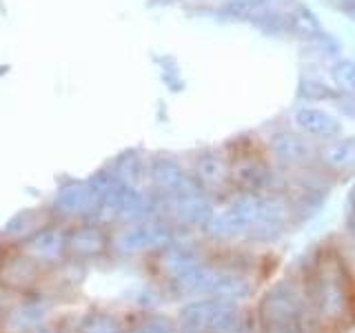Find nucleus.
I'll use <instances>...</instances> for the list:
<instances>
[{
	"label": "nucleus",
	"mask_w": 355,
	"mask_h": 333,
	"mask_svg": "<svg viewBox=\"0 0 355 333\" xmlns=\"http://www.w3.org/2000/svg\"><path fill=\"white\" fill-rule=\"evenodd\" d=\"M269 153L286 169H306L311 164H318V147L293 129L275 131L269 138Z\"/></svg>",
	"instance_id": "f257e3e1"
},
{
	"label": "nucleus",
	"mask_w": 355,
	"mask_h": 333,
	"mask_svg": "<svg viewBox=\"0 0 355 333\" xmlns=\"http://www.w3.org/2000/svg\"><path fill=\"white\" fill-rule=\"evenodd\" d=\"M291 122V129L302 133L309 140H318V142H329L333 138L342 136V122L338 116H333L331 111L320 109V107H309V105H300L291 111L288 116Z\"/></svg>",
	"instance_id": "f03ea898"
},
{
	"label": "nucleus",
	"mask_w": 355,
	"mask_h": 333,
	"mask_svg": "<svg viewBox=\"0 0 355 333\" xmlns=\"http://www.w3.org/2000/svg\"><path fill=\"white\" fill-rule=\"evenodd\" d=\"M318 164L331 173H355V136H338L320 144Z\"/></svg>",
	"instance_id": "7ed1b4c3"
},
{
	"label": "nucleus",
	"mask_w": 355,
	"mask_h": 333,
	"mask_svg": "<svg viewBox=\"0 0 355 333\" xmlns=\"http://www.w3.org/2000/svg\"><path fill=\"white\" fill-rule=\"evenodd\" d=\"M286 29H288V36H293L302 42L313 40L315 36H320V33L324 31L320 25V18L315 16V11L300 3L286 9Z\"/></svg>",
	"instance_id": "20e7f679"
},
{
	"label": "nucleus",
	"mask_w": 355,
	"mask_h": 333,
	"mask_svg": "<svg viewBox=\"0 0 355 333\" xmlns=\"http://www.w3.org/2000/svg\"><path fill=\"white\" fill-rule=\"evenodd\" d=\"M318 291H320V307L324 311L327 316H338L342 307H344V296H342V287L338 275L333 271H324L320 275V284H318Z\"/></svg>",
	"instance_id": "39448f33"
},
{
	"label": "nucleus",
	"mask_w": 355,
	"mask_h": 333,
	"mask_svg": "<svg viewBox=\"0 0 355 333\" xmlns=\"http://www.w3.org/2000/svg\"><path fill=\"white\" fill-rule=\"evenodd\" d=\"M331 85L338 94L355 96V60L353 58H336L329 67Z\"/></svg>",
	"instance_id": "423d86ee"
},
{
	"label": "nucleus",
	"mask_w": 355,
	"mask_h": 333,
	"mask_svg": "<svg viewBox=\"0 0 355 333\" xmlns=\"http://www.w3.org/2000/svg\"><path fill=\"white\" fill-rule=\"evenodd\" d=\"M227 173H229L227 158H222L218 151H207L202 158L198 160V176L202 182L220 185L227 180Z\"/></svg>",
	"instance_id": "0eeeda50"
},
{
	"label": "nucleus",
	"mask_w": 355,
	"mask_h": 333,
	"mask_svg": "<svg viewBox=\"0 0 355 333\" xmlns=\"http://www.w3.org/2000/svg\"><path fill=\"white\" fill-rule=\"evenodd\" d=\"M336 96L338 92L333 85L322 83L320 78H300L297 83V98H302L304 103H331Z\"/></svg>",
	"instance_id": "6e6552de"
},
{
	"label": "nucleus",
	"mask_w": 355,
	"mask_h": 333,
	"mask_svg": "<svg viewBox=\"0 0 355 333\" xmlns=\"http://www.w3.org/2000/svg\"><path fill=\"white\" fill-rule=\"evenodd\" d=\"M304 47L313 53L318 60H336V58H340V51H342L340 40H336L327 31H322L313 40L304 42Z\"/></svg>",
	"instance_id": "1a4fd4ad"
},
{
	"label": "nucleus",
	"mask_w": 355,
	"mask_h": 333,
	"mask_svg": "<svg viewBox=\"0 0 355 333\" xmlns=\"http://www.w3.org/2000/svg\"><path fill=\"white\" fill-rule=\"evenodd\" d=\"M333 103H338V105H340V111H342V114H347L349 118H355V96L338 94Z\"/></svg>",
	"instance_id": "9d476101"
},
{
	"label": "nucleus",
	"mask_w": 355,
	"mask_h": 333,
	"mask_svg": "<svg viewBox=\"0 0 355 333\" xmlns=\"http://www.w3.org/2000/svg\"><path fill=\"white\" fill-rule=\"evenodd\" d=\"M347 225L355 231V185L351 187L349 198H347Z\"/></svg>",
	"instance_id": "9b49d317"
},
{
	"label": "nucleus",
	"mask_w": 355,
	"mask_h": 333,
	"mask_svg": "<svg viewBox=\"0 0 355 333\" xmlns=\"http://www.w3.org/2000/svg\"><path fill=\"white\" fill-rule=\"evenodd\" d=\"M155 3H175V0H155Z\"/></svg>",
	"instance_id": "f8f14e48"
}]
</instances>
